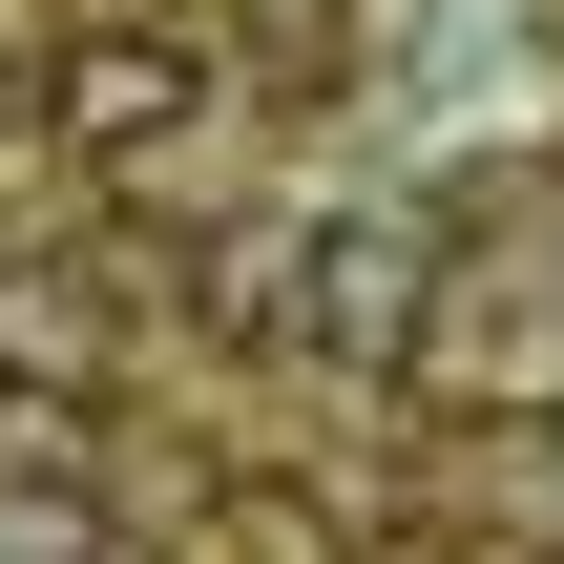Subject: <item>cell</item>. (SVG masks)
Wrapping results in <instances>:
<instances>
[{
    "label": "cell",
    "mask_w": 564,
    "mask_h": 564,
    "mask_svg": "<svg viewBox=\"0 0 564 564\" xmlns=\"http://www.w3.org/2000/svg\"><path fill=\"white\" fill-rule=\"evenodd\" d=\"M419 335H440V230H419V209H314V230H293V356L419 377Z\"/></svg>",
    "instance_id": "cell-1"
},
{
    "label": "cell",
    "mask_w": 564,
    "mask_h": 564,
    "mask_svg": "<svg viewBox=\"0 0 564 564\" xmlns=\"http://www.w3.org/2000/svg\"><path fill=\"white\" fill-rule=\"evenodd\" d=\"M188 105H209V63H188L167 21H84V42H63V84H42V126H63L84 167H126V147H188Z\"/></svg>",
    "instance_id": "cell-2"
},
{
    "label": "cell",
    "mask_w": 564,
    "mask_h": 564,
    "mask_svg": "<svg viewBox=\"0 0 564 564\" xmlns=\"http://www.w3.org/2000/svg\"><path fill=\"white\" fill-rule=\"evenodd\" d=\"M126 293H147L126 251H105V272H84V251H21V272H0V377H21V398H105Z\"/></svg>",
    "instance_id": "cell-3"
},
{
    "label": "cell",
    "mask_w": 564,
    "mask_h": 564,
    "mask_svg": "<svg viewBox=\"0 0 564 564\" xmlns=\"http://www.w3.org/2000/svg\"><path fill=\"white\" fill-rule=\"evenodd\" d=\"M481 502H502L523 544H564V398H544V419H523V440H502V481H481Z\"/></svg>",
    "instance_id": "cell-4"
},
{
    "label": "cell",
    "mask_w": 564,
    "mask_h": 564,
    "mask_svg": "<svg viewBox=\"0 0 564 564\" xmlns=\"http://www.w3.org/2000/svg\"><path fill=\"white\" fill-rule=\"evenodd\" d=\"M0 564H84V502H21L0 481Z\"/></svg>",
    "instance_id": "cell-5"
},
{
    "label": "cell",
    "mask_w": 564,
    "mask_h": 564,
    "mask_svg": "<svg viewBox=\"0 0 564 564\" xmlns=\"http://www.w3.org/2000/svg\"><path fill=\"white\" fill-rule=\"evenodd\" d=\"M356 564H460V544H440V523H356Z\"/></svg>",
    "instance_id": "cell-6"
},
{
    "label": "cell",
    "mask_w": 564,
    "mask_h": 564,
    "mask_svg": "<svg viewBox=\"0 0 564 564\" xmlns=\"http://www.w3.org/2000/svg\"><path fill=\"white\" fill-rule=\"evenodd\" d=\"M147 564H167V544H147Z\"/></svg>",
    "instance_id": "cell-7"
}]
</instances>
